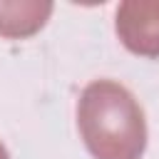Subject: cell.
I'll use <instances>...</instances> for the list:
<instances>
[{"mask_svg": "<svg viewBox=\"0 0 159 159\" xmlns=\"http://www.w3.org/2000/svg\"><path fill=\"white\" fill-rule=\"evenodd\" d=\"M117 35L127 50L147 57L159 55V0H132L117 10Z\"/></svg>", "mask_w": 159, "mask_h": 159, "instance_id": "7a4b0ae2", "label": "cell"}, {"mask_svg": "<svg viewBox=\"0 0 159 159\" xmlns=\"http://www.w3.org/2000/svg\"><path fill=\"white\" fill-rule=\"evenodd\" d=\"M77 124L94 159H139L147 147V122L134 94L112 80L84 87Z\"/></svg>", "mask_w": 159, "mask_h": 159, "instance_id": "6da1fadb", "label": "cell"}, {"mask_svg": "<svg viewBox=\"0 0 159 159\" xmlns=\"http://www.w3.org/2000/svg\"><path fill=\"white\" fill-rule=\"evenodd\" d=\"M50 2H0V35L25 37L42 27L50 15Z\"/></svg>", "mask_w": 159, "mask_h": 159, "instance_id": "3957f363", "label": "cell"}, {"mask_svg": "<svg viewBox=\"0 0 159 159\" xmlns=\"http://www.w3.org/2000/svg\"><path fill=\"white\" fill-rule=\"evenodd\" d=\"M0 159H10V157H7V152H5V147H2V144H0Z\"/></svg>", "mask_w": 159, "mask_h": 159, "instance_id": "277c9868", "label": "cell"}]
</instances>
